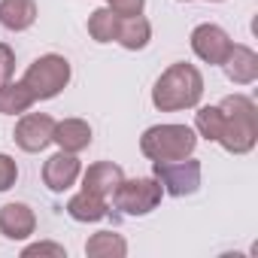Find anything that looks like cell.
Returning <instances> with one entry per match:
<instances>
[{
    "mask_svg": "<svg viewBox=\"0 0 258 258\" xmlns=\"http://www.w3.org/2000/svg\"><path fill=\"white\" fill-rule=\"evenodd\" d=\"M201 97H204V76L195 64H185V61L170 64L152 88V103L161 112L191 109L201 103Z\"/></svg>",
    "mask_w": 258,
    "mask_h": 258,
    "instance_id": "6da1fadb",
    "label": "cell"
},
{
    "mask_svg": "<svg viewBox=\"0 0 258 258\" xmlns=\"http://www.w3.org/2000/svg\"><path fill=\"white\" fill-rule=\"evenodd\" d=\"M225 124H222V134H219V146L231 155H246L255 149L258 143V106L252 97L246 94H231L219 103Z\"/></svg>",
    "mask_w": 258,
    "mask_h": 258,
    "instance_id": "7a4b0ae2",
    "label": "cell"
},
{
    "mask_svg": "<svg viewBox=\"0 0 258 258\" xmlns=\"http://www.w3.org/2000/svg\"><path fill=\"white\" fill-rule=\"evenodd\" d=\"M198 146V134L188 124H152L140 137V152L149 161H176L188 158Z\"/></svg>",
    "mask_w": 258,
    "mask_h": 258,
    "instance_id": "3957f363",
    "label": "cell"
},
{
    "mask_svg": "<svg viewBox=\"0 0 258 258\" xmlns=\"http://www.w3.org/2000/svg\"><path fill=\"white\" fill-rule=\"evenodd\" d=\"M22 82L28 85V91L34 94V100H52L58 97L67 82H70V61L64 55H40L22 76Z\"/></svg>",
    "mask_w": 258,
    "mask_h": 258,
    "instance_id": "277c9868",
    "label": "cell"
},
{
    "mask_svg": "<svg viewBox=\"0 0 258 258\" xmlns=\"http://www.w3.org/2000/svg\"><path fill=\"white\" fill-rule=\"evenodd\" d=\"M164 198V188L155 176H137V179H121L112 191V207L124 216H149Z\"/></svg>",
    "mask_w": 258,
    "mask_h": 258,
    "instance_id": "5b68a950",
    "label": "cell"
},
{
    "mask_svg": "<svg viewBox=\"0 0 258 258\" xmlns=\"http://www.w3.org/2000/svg\"><path fill=\"white\" fill-rule=\"evenodd\" d=\"M155 170L152 176L161 182L164 195H173V198H185V195H195L201 188V161L198 158H176V161H152Z\"/></svg>",
    "mask_w": 258,
    "mask_h": 258,
    "instance_id": "8992f818",
    "label": "cell"
},
{
    "mask_svg": "<svg viewBox=\"0 0 258 258\" xmlns=\"http://www.w3.org/2000/svg\"><path fill=\"white\" fill-rule=\"evenodd\" d=\"M52 134H55V118L46 115V112H22L16 131H13V140L22 152H43L49 143H52Z\"/></svg>",
    "mask_w": 258,
    "mask_h": 258,
    "instance_id": "52a82bcc",
    "label": "cell"
},
{
    "mask_svg": "<svg viewBox=\"0 0 258 258\" xmlns=\"http://www.w3.org/2000/svg\"><path fill=\"white\" fill-rule=\"evenodd\" d=\"M231 37H228V31L225 28H219V25H198L195 31H191V52L201 58V61H207V64H219L222 67V61L228 58V52H231Z\"/></svg>",
    "mask_w": 258,
    "mask_h": 258,
    "instance_id": "ba28073f",
    "label": "cell"
},
{
    "mask_svg": "<svg viewBox=\"0 0 258 258\" xmlns=\"http://www.w3.org/2000/svg\"><path fill=\"white\" fill-rule=\"evenodd\" d=\"M79 173H82V164H79V158L73 155V152H64V149H58L52 158H46V164H43V182L52 188V191H67L76 179H79Z\"/></svg>",
    "mask_w": 258,
    "mask_h": 258,
    "instance_id": "9c48e42d",
    "label": "cell"
},
{
    "mask_svg": "<svg viewBox=\"0 0 258 258\" xmlns=\"http://www.w3.org/2000/svg\"><path fill=\"white\" fill-rule=\"evenodd\" d=\"M37 231V216L28 204H4L0 207V234L7 240H28Z\"/></svg>",
    "mask_w": 258,
    "mask_h": 258,
    "instance_id": "30bf717a",
    "label": "cell"
},
{
    "mask_svg": "<svg viewBox=\"0 0 258 258\" xmlns=\"http://www.w3.org/2000/svg\"><path fill=\"white\" fill-rule=\"evenodd\" d=\"M79 176H82V191H91L97 198H112V191L124 179V170L118 164H112V161H97Z\"/></svg>",
    "mask_w": 258,
    "mask_h": 258,
    "instance_id": "8fae6325",
    "label": "cell"
},
{
    "mask_svg": "<svg viewBox=\"0 0 258 258\" xmlns=\"http://www.w3.org/2000/svg\"><path fill=\"white\" fill-rule=\"evenodd\" d=\"M222 67H225V76L234 85H252L258 79V55L249 46H231Z\"/></svg>",
    "mask_w": 258,
    "mask_h": 258,
    "instance_id": "7c38bea8",
    "label": "cell"
},
{
    "mask_svg": "<svg viewBox=\"0 0 258 258\" xmlns=\"http://www.w3.org/2000/svg\"><path fill=\"white\" fill-rule=\"evenodd\" d=\"M52 143H58V149H64V152L79 155L82 149L91 146V124L82 121V118H64V121H55Z\"/></svg>",
    "mask_w": 258,
    "mask_h": 258,
    "instance_id": "4fadbf2b",
    "label": "cell"
},
{
    "mask_svg": "<svg viewBox=\"0 0 258 258\" xmlns=\"http://www.w3.org/2000/svg\"><path fill=\"white\" fill-rule=\"evenodd\" d=\"M37 22V0H0V25L7 31H28Z\"/></svg>",
    "mask_w": 258,
    "mask_h": 258,
    "instance_id": "5bb4252c",
    "label": "cell"
},
{
    "mask_svg": "<svg viewBox=\"0 0 258 258\" xmlns=\"http://www.w3.org/2000/svg\"><path fill=\"white\" fill-rule=\"evenodd\" d=\"M106 213H109L106 198H97L91 191H79L67 201V216L76 222H100V219H106Z\"/></svg>",
    "mask_w": 258,
    "mask_h": 258,
    "instance_id": "9a60e30c",
    "label": "cell"
},
{
    "mask_svg": "<svg viewBox=\"0 0 258 258\" xmlns=\"http://www.w3.org/2000/svg\"><path fill=\"white\" fill-rule=\"evenodd\" d=\"M149 40H152V25H149L143 16L121 19L118 37H115V43H118L121 49H127V52H140V49L149 46Z\"/></svg>",
    "mask_w": 258,
    "mask_h": 258,
    "instance_id": "2e32d148",
    "label": "cell"
},
{
    "mask_svg": "<svg viewBox=\"0 0 258 258\" xmlns=\"http://www.w3.org/2000/svg\"><path fill=\"white\" fill-rule=\"evenodd\" d=\"M88 258H124L127 255V240L115 231H97L85 243Z\"/></svg>",
    "mask_w": 258,
    "mask_h": 258,
    "instance_id": "e0dca14e",
    "label": "cell"
},
{
    "mask_svg": "<svg viewBox=\"0 0 258 258\" xmlns=\"http://www.w3.org/2000/svg\"><path fill=\"white\" fill-rule=\"evenodd\" d=\"M37 100H34V94L28 91V85L25 82H4L0 85V112L4 115H22V112H28L31 106H34Z\"/></svg>",
    "mask_w": 258,
    "mask_h": 258,
    "instance_id": "ac0fdd59",
    "label": "cell"
},
{
    "mask_svg": "<svg viewBox=\"0 0 258 258\" xmlns=\"http://www.w3.org/2000/svg\"><path fill=\"white\" fill-rule=\"evenodd\" d=\"M118 25H121V16H115L109 7H100L88 16V34L94 43H115Z\"/></svg>",
    "mask_w": 258,
    "mask_h": 258,
    "instance_id": "d6986e66",
    "label": "cell"
},
{
    "mask_svg": "<svg viewBox=\"0 0 258 258\" xmlns=\"http://www.w3.org/2000/svg\"><path fill=\"white\" fill-rule=\"evenodd\" d=\"M222 124H225V115H222L219 106H201L198 115H195V134L216 143L219 134H222Z\"/></svg>",
    "mask_w": 258,
    "mask_h": 258,
    "instance_id": "ffe728a7",
    "label": "cell"
},
{
    "mask_svg": "<svg viewBox=\"0 0 258 258\" xmlns=\"http://www.w3.org/2000/svg\"><path fill=\"white\" fill-rule=\"evenodd\" d=\"M106 7L121 19H131V16H143L146 0H106Z\"/></svg>",
    "mask_w": 258,
    "mask_h": 258,
    "instance_id": "44dd1931",
    "label": "cell"
},
{
    "mask_svg": "<svg viewBox=\"0 0 258 258\" xmlns=\"http://www.w3.org/2000/svg\"><path fill=\"white\" fill-rule=\"evenodd\" d=\"M16 179H19V167H16V161H13L10 155L0 152V191H10V188L16 185Z\"/></svg>",
    "mask_w": 258,
    "mask_h": 258,
    "instance_id": "7402d4cb",
    "label": "cell"
},
{
    "mask_svg": "<svg viewBox=\"0 0 258 258\" xmlns=\"http://www.w3.org/2000/svg\"><path fill=\"white\" fill-rule=\"evenodd\" d=\"M13 73H16V52L7 43H0V85L10 82Z\"/></svg>",
    "mask_w": 258,
    "mask_h": 258,
    "instance_id": "603a6c76",
    "label": "cell"
},
{
    "mask_svg": "<svg viewBox=\"0 0 258 258\" xmlns=\"http://www.w3.org/2000/svg\"><path fill=\"white\" fill-rule=\"evenodd\" d=\"M22 255H25V258H31V255H55V258H67V249L58 246V243H34V246H25Z\"/></svg>",
    "mask_w": 258,
    "mask_h": 258,
    "instance_id": "cb8c5ba5",
    "label": "cell"
},
{
    "mask_svg": "<svg viewBox=\"0 0 258 258\" xmlns=\"http://www.w3.org/2000/svg\"><path fill=\"white\" fill-rule=\"evenodd\" d=\"M185 4H188V0H185ZM216 4H219V0H216Z\"/></svg>",
    "mask_w": 258,
    "mask_h": 258,
    "instance_id": "d4e9b609",
    "label": "cell"
}]
</instances>
